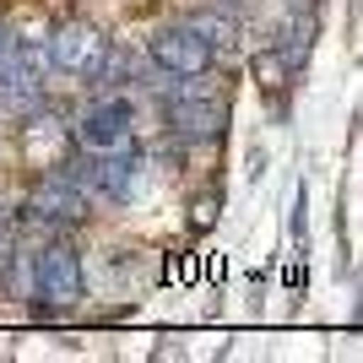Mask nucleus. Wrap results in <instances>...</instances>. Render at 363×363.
Listing matches in <instances>:
<instances>
[{
  "mask_svg": "<svg viewBox=\"0 0 363 363\" xmlns=\"http://www.w3.org/2000/svg\"><path fill=\"white\" fill-rule=\"evenodd\" d=\"M28 288L38 298V320H65L87 293L82 255L65 239H44V250H33V260H28Z\"/></svg>",
  "mask_w": 363,
  "mask_h": 363,
  "instance_id": "1",
  "label": "nucleus"
},
{
  "mask_svg": "<svg viewBox=\"0 0 363 363\" xmlns=\"http://www.w3.org/2000/svg\"><path fill=\"white\" fill-rule=\"evenodd\" d=\"M76 152L87 157H114V152H136V108L125 92H104L98 104L82 108V120L71 125Z\"/></svg>",
  "mask_w": 363,
  "mask_h": 363,
  "instance_id": "2",
  "label": "nucleus"
},
{
  "mask_svg": "<svg viewBox=\"0 0 363 363\" xmlns=\"http://www.w3.org/2000/svg\"><path fill=\"white\" fill-rule=\"evenodd\" d=\"M163 120H168V136H174V141H184V147H201V141H217V136H223V125H228V104L217 98V92L196 87V92H179V98H168Z\"/></svg>",
  "mask_w": 363,
  "mask_h": 363,
  "instance_id": "3",
  "label": "nucleus"
},
{
  "mask_svg": "<svg viewBox=\"0 0 363 363\" xmlns=\"http://www.w3.org/2000/svg\"><path fill=\"white\" fill-rule=\"evenodd\" d=\"M147 49H152V65H157V71H174V76H212V65H217V49L206 44L190 22L157 28Z\"/></svg>",
  "mask_w": 363,
  "mask_h": 363,
  "instance_id": "4",
  "label": "nucleus"
},
{
  "mask_svg": "<svg viewBox=\"0 0 363 363\" xmlns=\"http://www.w3.org/2000/svg\"><path fill=\"white\" fill-rule=\"evenodd\" d=\"M44 49H49V65H55V71L92 82L98 65H104V55H108V38H104V28H92V22H60V28L49 33Z\"/></svg>",
  "mask_w": 363,
  "mask_h": 363,
  "instance_id": "5",
  "label": "nucleus"
},
{
  "mask_svg": "<svg viewBox=\"0 0 363 363\" xmlns=\"http://www.w3.org/2000/svg\"><path fill=\"white\" fill-rule=\"evenodd\" d=\"M184 22H190V28H196L201 38H206V44L217 49V55H228V49H233V38H239V16H233V11H223V6H206V11H190Z\"/></svg>",
  "mask_w": 363,
  "mask_h": 363,
  "instance_id": "6",
  "label": "nucleus"
},
{
  "mask_svg": "<svg viewBox=\"0 0 363 363\" xmlns=\"http://www.w3.org/2000/svg\"><path fill=\"white\" fill-rule=\"evenodd\" d=\"M217 206H223V201H212V196H201L196 206H190V212H196V217H190V223H196V228H212V223H217Z\"/></svg>",
  "mask_w": 363,
  "mask_h": 363,
  "instance_id": "7",
  "label": "nucleus"
},
{
  "mask_svg": "<svg viewBox=\"0 0 363 363\" xmlns=\"http://www.w3.org/2000/svg\"><path fill=\"white\" fill-rule=\"evenodd\" d=\"M11 44H16V33L6 28V22H0V60H6V55H11Z\"/></svg>",
  "mask_w": 363,
  "mask_h": 363,
  "instance_id": "8",
  "label": "nucleus"
},
{
  "mask_svg": "<svg viewBox=\"0 0 363 363\" xmlns=\"http://www.w3.org/2000/svg\"><path fill=\"white\" fill-rule=\"evenodd\" d=\"M0 228H11V206L6 201H0Z\"/></svg>",
  "mask_w": 363,
  "mask_h": 363,
  "instance_id": "9",
  "label": "nucleus"
}]
</instances>
